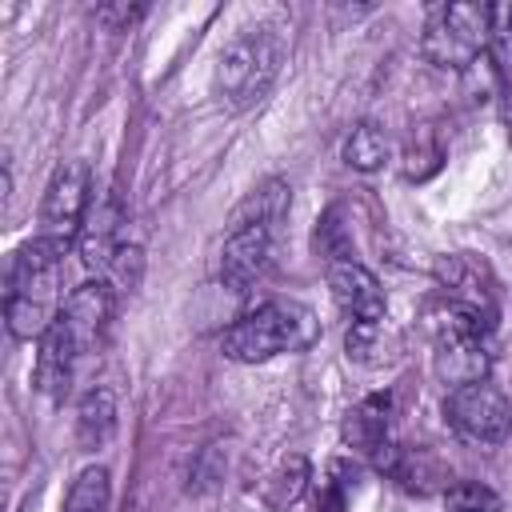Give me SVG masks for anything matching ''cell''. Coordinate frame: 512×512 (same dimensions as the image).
Returning <instances> with one entry per match:
<instances>
[{
    "instance_id": "cell-12",
    "label": "cell",
    "mask_w": 512,
    "mask_h": 512,
    "mask_svg": "<svg viewBox=\"0 0 512 512\" xmlns=\"http://www.w3.org/2000/svg\"><path fill=\"white\" fill-rule=\"evenodd\" d=\"M116 228H120V204H116V196H108L104 204H96V212L84 220V232H80V260L88 264V268H104L108 272V264H112V256H116V248H120V236H116Z\"/></svg>"
},
{
    "instance_id": "cell-7",
    "label": "cell",
    "mask_w": 512,
    "mask_h": 512,
    "mask_svg": "<svg viewBox=\"0 0 512 512\" xmlns=\"http://www.w3.org/2000/svg\"><path fill=\"white\" fill-rule=\"evenodd\" d=\"M272 224H232L228 228V240H224V252H220V280L232 288V292H248L264 268H268V256H272Z\"/></svg>"
},
{
    "instance_id": "cell-11",
    "label": "cell",
    "mask_w": 512,
    "mask_h": 512,
    "mask_svg": "<svg viewBox=\"0 0 512 512\" xmlns=\"http://www.w3.org/2000/svg\"><path fill=\"white\" fill-rule=\"evenodd\" d=\"M76 356H80V344L76 336L68 332V324L56 316L48 324V332L40 336V348H36V368H32V384L36 392L60 400L72 384V372H76Z\"/></svg>"
},
{
    "instance_id": "cell-10",
    "label": "cell",
    "mask_w": 512,
    "mask_h": 512,
    "mask_svg": "<svg viewBox=\"0 0 512 512\" xmlns=\"http://www.w3.org/2000/svg\"><path fill=\"white\" fill-rule=\"evenodd\" d=\"M112 308H116V288H112L108 280H84V284H76V288L68 292V300H64V308H60L56 316L68 324V332L76 336V344H80V352H84V348H92V344L100 340V332L108 328Z\"/></svg>"
},
{
    "instance_id": "cell-4",
    "label": "cell",
    "mask_w": 512,
    "mask_h": 512,
    "mask_svg": "<svg viewBox=\"0 0 512 512\" xmlns=\"http://www.w3.org/2000/svg\"><path fill=\"white\" fill-rule=\"evenodd\" d=\"M492 44V8L480 4H444L428 16L420 52L436 68H468Z\"/></svg>"
},
{
    "instance_id": "cell-15",
    "label": "cell",
    "mask_w": 512,
    "mask_h": 512,
    "mask_svg": "<svg viewBox=\"0 0 512 512\" xmlns=\"http://www.w3.org/2000/svg\"><path fill=\"white\" fill-rule=\"evenodd\" d=\"M344 160H348V168H356V172H376V168H384V160H388V136H384V128L372 124V120L356 124V128L348 132V140H344Z\"/></svg>"
},
{
    "instance_id": "cell-17",
    "label": "cell",
    "mask_w": 512,
    "mask_h": 512,
    "mask_svg": "<svg viewBox=\"0 0 512 512\" xmlns=\"http://www.w3.org/2000/svg\"><path fill=\"white\" fill-rule=\"evenodd\" d=\"M284 208H288V184H284V180H264V184L236 208L232 224H272V228H276V220L284 216Z\"/></svg>"
},
{
    "instance_id": "cell-5",
    "label": "cell",
    "mask_w": 512,
    "mask_h": 512,
    "mask_svg": "<svg viewBox=\"0 0 512 512\" xmlns=\"http://www.w3.org/2000/svg\"><path fill=\"white\" fill-rule=\"evenodd\" d=\"M444 420L468 444H500L512 436V404L488 380L452 388L444 400Z\"/></svg>"
},
{
    "instance_id": "cell-3",
    "label": "cell",
    "mask_w": 512,
    "mask_h": 512,
    "mask_svg": "<svg viewBox=\"0 0 512 512\" xmlns=\"http://www.w3.org/2000/svg\"><path fill=\"white\" fill-rule=\"evenodd\" d=\"M280 64H284L280 32L276 28H244L216 56L212 88L228 108H252L272 92Z\"/></svg>"
},
{
    "instance_id": "cell-1",
    "label": "cell",
    "mask_w": 512,
    "mask_h": 512,
    "mask_svg": "<svg viewBox=\"0 0 512 512\" xmlns=\"http://www.w3.org/2000/svg\"><path fill=\"white\" fill-rule=\"evenodd\" d=\"M68 256V244H56L48 236H36L16 248L8 264V288H4V320L16 340H40L48 332L52 304H56V284H60V264Z\"/></svg>"
},
{
    "instance_id": "cell-19",
    "label": "cell",
    "mask_w": 512,
    "mask_h": 512,
    "mask_svg": "<svg viewBox=\"0 0 512 512\" xmlns=\"http://www.w3.org/2000/svg\"><path fill=\"white\" fill-rule=\"evenodd\" d=\"M444 512H500V496L480 480H456L444 492Z\"/></svg>"
},
{
    "instance_id": "cell-14",
    "label": "cell",
    "mask_w": 512,
    "mask_h": 512,
    "mask_svg": "<svg viewBox=\"0 0 512 512\" xmlns=\"http://www.w3.org/2000/svg\"><path fill=\"white\" fill-rule=\"evenodd\" d=\"M116 432V392L96 384L80 396L76 404V444L80 448H100Z\"/></svg>"
},
{
    "instance_id": "cell-18",
    "label": "cell",
    "mask_w": 512,
    "mask_h": 512,
    "mask_svg": "<svg viewBox=\"0 0 512 512\" xmlns=\"http://www.w3.org/2000/svg\"><path fill=\"white\" fill-rule=\"evenodd\" d=\"M108 500H112V480H108V468L88 464V468H84V472L72 480L64 512H108Z\"/></svg>"
},
{
    "instance_id": "cell-16",
    "label": "cell",
    "mask_w": 512,
    "mask_h": 512,
    "mask_svg": "<svg viewBox=\"0 0 512 512\" xmlns=\"http://www.w3.org/2000/svg\"><path fill=\"white\" fill-rule=\"evenodd\" d=\"M304 488H308V460L304 456H288L264 480V500H268V508L284 512V508H292L304 496Z\"/></svg>"
},
{
    "instance_id": "cell-13",
    "label": "cell",
    "mask_w": 512,
    "mask_h": 512,
    "mask_svg": "<svg viewBox=\"0 0 512 512\" xmlns=\"http://www.w3.org/2000/svg\"><path fill=\"white\" fill-rule=\"evenodd\" d=\"M344 440L376 460H384V452L392 448L388 444V396H368L360 400L348 420H344Z\"/></svg>"
},
{
    "instance_id": "cell-2",
    "label": "cell",
    "mask_w": 512,
    "mask_h": 512,
    "mask_svg": "<svg viewBox=\"0 0 512 512\" xmlns=\"http://www.w3.org/2000/svg\"><path fill=\"white\" fill-rule=\"evenodd\" d=\"M320 336L316 312L300 300H264L252 312H244L224 336L220 348L236 364H264L284 352H304Z\"/></svg>"
},
{
    "instance_id": "cell-9",
    "label": "cell",
    "mask_w": 512,
    "mask_h": 512,
    "mask_svg": "<svg viewBox=\"0 0 512 512\" xmlns=\"http://www.w3.org/2000/svg\"><path fill=\"white\" fill-rule=\"evenodd\" d=\"M436 376L452 388L488 380L492 368V352H488V336L480 332H464V328H436Z\"/></svg>"
},
{
    "instance_id": "cell-8",
    "label": "cell",
    "mask_w": 512,
    "mask_h": 512,
    "mask_svg": "<svg viewBox=\"0 0 512 512\" xmlns=\"http://www.w3.org/2000/svg\"><path fill=\"white\" fill-rule=\"evenodd\" d=\"M328 288H332L336 308L352 324H380L384 320V308H388L384 288H380V280L360 260H352V256L332 260L328 264Z\"/></svg>"
},
{
    "instance_id": "cell-20",
    "label": "cell",
    "mask_w": 512,
    "mask_h": 512,
    "mask_svg": "<svg viewBox=\"0 0 512 512\" xmlns=\"http://www.w3.org/2000/svg\"><path fill=\"white\" fill-rule=\"evenodd\" d=\"M140 268H144V256H140V244H120L112 264H108V276L120 284V288H136L140 284ZM108 280V284H112Z\"/></svg>"
},
{
    "instance_id": "cell-6",
    "label": "cell",
    "mask_w": 512,
    "mask_h": 512,
    "mask_svg": "<svg viewBox=\"0 0 512 512\" xmlns=\"http://www.w3.org/2000/svg\"><path fill=\"white\" fill-rule=\"evenodd\" d=\"M88 164L84 160H64L56 164L44 200H40V236L56 240V244H76L88 220Z\"/></svg>"
}]
</instances>
